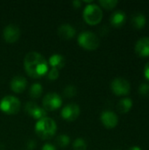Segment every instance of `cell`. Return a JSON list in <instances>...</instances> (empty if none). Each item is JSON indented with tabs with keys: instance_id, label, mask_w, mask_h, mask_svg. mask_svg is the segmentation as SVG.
Segmentation results:
<instances>
[{
	"instance_id": "21",
	"label": "cell",
	"mask_w": 149,
	"mask_h": 150,
	"mask_svg": "<svg viewBox=\"0 0 149 150\" xmlns=\"http://www.w3.org/2000/svg\"><path fill=\"white\" fill-rule=\"evenodd\" d=\"M73 150H87V143L83 138H76L73 142Z\"/></svg>"
},
{
	"instance_id": "29",
	"label": "cell",
	"mask_w": 149,
	"mask_h": 150,
	"mask_svg": "<svg viewBox=\"0 0 149 150\" xmlns=\"http://www.w3.org/2000/svg\"><path fill=\"white\" fill-rule=\"evenodd\" d=\"M72 4H73V5H74L75 8H79V7H81V5H82V4H83V1L75 0V1L72 2Z\"/></svg>"
},
{
	"instance_id": "5",
	"label": "cell",
	"mask_w": 149,
	"mask_h": 150,
	"mask_svg": "<svg viewBox=\"0 0 149 150\" xmlns=\"http://www.w3.org/2000/svg\"><path fill=\"white\" fill-rule=\"evenodd\" d=\"M21 107L20 101L18 98L8 95L4 97L0 101V110L8 115H14L17 114Z\"/></svg>"
},
{
	"instance_id": "26",
	"label": "cell",
	"mask_w": 149,
	"mask_h": 150,
	"mask_svg": "<svg viewBox=\"0 0 149 150\" xmlns=\"http://www.w3.org/2000/svg\"><path fill=\"white\" fill-rule=\"evenodd\" d=\"M41 150H57V149L55 148L54 145L51 144V143H45L42 148H41Z\"/></svg>"
},
{
	"instance_id": "17",
	"label": "cell",
	"mask_w": 149,
	"mask_h": 150,
	"mask_svg": "<svg viewBox=\"0 0 149 150\" xmlns=\"http://www.w3.org/2000/svg\"><path fill=\"white\" fill-rule=\"evenodd\" d=\"M133 107V100L130 98H125L118 103V111L120 113H127Z\"/></svg>"
},
{
	"instance_id": "7",
	"label": "cell",
	"mask_w": 149,
	"mask_h": 150,
	"mask_svg": "<svg viewBox=\"0 0 149 150\" xmlns=\"http://www.w3.org/2000/svg\"><path fill=\"white\" fill-rule=\"evenodd\" d=\"M111 89L112 92L117 96H126L129 94L131 85L126 79L122 77H117L112 82Z\"/></svg>"
},
{
	"instance_id": "30",
	"label": "cell",
	"mask_w": 149,
	"mask_h": 150,
	"mask_svg": "<svg viewBox=\"0 0 149 150\" xmlns=\"http://www.w3.org/2000/svg\"><path fill=\"white\" fill-rule=\"evenodd\" d=\"M128 150H142L139 146H133V147H131V148H129Z\"/></svg>"
},
{
	"instance_id": "25",
	"label": "cell",
	"mask_w": 149,
	"mask_h": 150,
	"mask_svg": "<svg viewBox=\"0 0 149 150\" xmlns=\"http://www.w3.org/2000/svg\"><path fill=\"white\" fill-rule=\"evenodd\" d=\"M47 77L49 80L51 81H54L57 80L59 77V70L56 69H51L50 70H48L47 72Z\"/></svg>"
},
{
	"instance_id": "22",
	"label": "cell",
	"mask_w": 149,
	"mask_h": 150,
	"mask_svg": "<svg viewBox=\"0 0 149 150\" xmlns=\"http://www.w3.org/2000/svg\"><path fill=\"white\" fill-rule=\"evenodd\" d=\"M119 4L117 0H100L99 4L105 10H112Z\"/></svg>"
},
{
	"instance_id": "13",
	"label": "cell",
	"mask_w": 149,
	"mask_h": 150,
	"mask_svg": "<svg viewBox=\"0 0 149 150\" xmlns=\"http://www.w3.org/2000/svg\"><path fill=\"white\" fill-rule=\"evenodd\" d=\"M135 52L141 57L149 56V37L141 38L135 44Z\"/></svg>"
},
{
	"instance_id": "28",
	"label": "cell",
	"mask_w": 149,
	"mask_h": 150,
	"mask_svg": "<svg viewBox=\"0 0 149 150\" xmlns=\"http://www.w3.org/2000/svg\"><path fill=\"white\" fill-rule=\"evenodd\" d=\"M144 76H145V77L149 81V62H148L145 65V68H144Z\"/></svg>"
},
{
	"instance_id": "3",
	"label": "cell",
	"mask_w": 149,
	"mask_h": 150,
	"mask_svg": "<svg viewBox=\"0 0 149 150\" xmlns=\"http://www.w3.org/2000/svg\"><path fill=\"white\" fill-rule=\"evenodd\" d=\"M84 21L90 25H96L102 21L103 11L101 7L95 4H90L85 6L83 11Z\"/></svg>"
},
{
	"instance_id": "16",
	"label": "cell",
	"mask_w": 149,
	"mask_h": 150,
	"mask_svg": "<svg viewBox=\"0 0 149 150\" xmlns=\"http://www.w3.org/2000/svg\"><path fill=\"white\" fill-rule=\"evenodd\" d=\"M48 65H50L52 69H56L59 70L65 66V58L60 54H54L48 60Z\"/></svg>"
},
{
	"instance_id": "11",
	"label": "cell",
	"mask_w": 149,
	"mask_h": 150,
	"mask_svg": "<svg viewBox=\"0 0 149 150\" xmlns=\"http://www.w3.org/2000/svg\"><path fill=\"white\" fill-rule=\"evenodd\" d=\"M100 120L102 124L108 129H112L117 127L119 123V118L115 112L110 110L104 111L100 115Z\"/></svg>"
},
{
	"instance_id": "27",
	"label": "cell",
	"mask_w": 149,
	"mask_h": 150,
	"mask_svg": "<svg viewBox=\"0 0 149 150\" xmlns=\"http://www.w3.org/2000/svg\"><path fill=\"white\" fill-rule=\"evenodd\" d=\"M26 146H27V149H28L32 150L34 148H35V146H36V142H35L33 140H30V141H28V142H27Z\"/></svg>"
},
{
	"instance_id": "18",
	"label": "cell",
	"mask_w": 149,
	"mask_h": 150,
	"mask_svg": "<svg viewBox=\"0 0 149 150\" xmlns=\"http://www.w3.org/2000/svg\"><path fill=\"white\" fill-rule=\"evenodd\" d=\"M147 23V18L142 13H136L132 18V25L136 29H141Z\"/></svg>"
},
{
	"instance_id": "12",
	"label": "cell",
	"mask_w": 149,
	"mask_h": 150,
	"mask_svg": "<svg viewBox=\"0 0 149 150\" xmlns=\"http://www.w3.org/2000/svg\"><path fill=\"white\" fill-rule=\"evenodd\" d=\"M11 89L15 93H22L27 86L26 79L22 76H16L11 81Z\"/></svg>"
},
{
	"instance_id": "4",
	"label": "cell",
	"mask_w": 149,
	"mask_h": 150,
	"mask_svg": "<svg viewBox=\"0 0 149 150\" xmlns=\"http://www.w3.org/2000/svg\"><path fill=\"white\" fill-rule=\"evenodd\" d=\"M77 42L82 48L88 51H94L97 49V47L100 45V40L98 36L95 33L90 31H85L81 33L78 35Z\"/></svg>"
},
{
	"instance_id": "2",
	"label": "cell",
	"mask_w": 149,
	"mask_h": 150,
	"mask_svg": "<svg viewBox=\"0 0 149 150\" xmlns=\"http://www.w3.org/2000/svg\"><path fill=\"white\" fill-rule=\"evenodd\" d=\"M36 134L42 140H49L54 137L56 133L57 126L55 121L48 117L37 120L34 127Z\"/></svg>"
},
{
	"instance_id": "23",
	"label": "cell",
	"mask_w": 149,
	"mask_h": 150,
	"mask_svg": "<svg viewBox=\"0 0 149 150\" xmlns=\"http://www.w3.org/2000/svg\"><path fill=\"white\" fill-rule=\"evenodd\" d=\"M76 93H77V90L74 85H68L63 90V95L68 98L75 97L76 95Z\"/></svg>"
},
{
	"instance_id": "6",
	"label": "cell",
	"mask_w": 149,
	"mask_h": 150,
	"mask_svg": "<svg viewBox=\"0 0 149 150\" xmlns=\"http://www.w3.org/2000/svg\"><path fill=\"white\" fill-rule=\"evenodd\" d=\"M62 105V98L61 97L55 93L50 92L44 96L42 99V107L46 112H53L59 109Z\"/></svg>"
},
{
	"instance_id": "24",
	"label": "cell",
	"mask_w": 149,
	"mask_h": 150,
	"mask_svg": "<svg viewBox=\"0 0 149 150\" xmlns=\"http://www.w3.org/2000/svg\"><path fill=\"white\" fill-rule=\"evenodd\" d=\"M139 92L142 96H148L149 95V83H143L139 87Z\"/></svg>"
},
{
	"instance_id": "1",
	"label": "cell",
	"mask_w": 149,
	"mask_h": 150,
	"mask_svg": "<svg viewBox=\"0 0 149 150\" xmlns=\"http://www.w3.org/2000/svg\"><path fill=\"white\" fill-rule=\"evenodd\" d=\"M24 68L26 74L32 78H41L48 72V62L45 57L37 52L26 54L24 59Z\"/></svg>"
},
{
	"instance_id": "10",
	"label": "cell",
	"mask_w": 149,
	"mask_h": 150,
	"mask_svg": "<svg viewBox=\"0 0 149 150\" xmlns=\"http://www.w3.org/2000/svg\"><path fill=\"white\" fill-rule=\"evenodd\" d=\"M3 36L7 43L12 44L18 41L20 36V30L18 25L11 24L4 27L3 32Z\"/></svg>"
},
{
	"instance_id": "14",
	"label": "cell",
	"mask_w": 149,
	"mask_h": 150,
	"mask_svg": "<svg viewBox=\"0 0 149 150\" xmlns=\"http://www.w3.org/2000/svg\"><path fill=\"white\" fill-rule=\"evenodd\" d=\"M58 35L63 40H70L75 37L76 31L74 26L68 24H63L58 28Z\"/></svg>"
},
{
	"instance_id": "20",
	"label": "cell",
	"mask_w": 149,
	"mask_h": 150,
	"mask_svg": "<svg viewBox=\"0 0 149 150\" xmlns=\"http://www.w3.org/2000/svg\"><path fill=\"white\" fill-rule=\"evenodd\" d=\"M70 143V138L67 134H61L57 137L56 139V144L60 148H66L69 145Z\"/></svg>"
},
{
	"instance_id": "19",
	"label": "cell",
	"mask_w": 149,
	"mask_h": 150,
	"mask_svg": "<svg viewBox=\"0 0 149 150\" xmlns=\"http://www.w3.org/2000/svg\"><path fill=\"white\" fill-rule=\"evenodd\" d=\"M43 92V87L40 83H34L31 85L30 89H29V96L33 98H39Z\"/></svg>"
},
{
	"instance_id": "9",
	"label": "cell",
	"mask_w": 149,
	"mask_h": 150,
	"mask_svg": "<svg viewBox=\"0 0 149 150\" xmlns=\"http://www.w3.org/2000/svg\"><path fill=\"white\" fill-rule=\"evenodd\" d=\"M25 111L29 116L37 120L47 117V112H46L43 107L39 106L34 102H27L25 105Z\"/></svg>"
},
{
	"instance_id": "15",
	"label": "cell",
	"mask_w": 149,
	"mask_h": 150,
	"mask_svg": "<svg viewBox=\"0 0 149 150\" xmlns=\"http://www.w3.org/2000/svg\"><path fill=\"white\" fill-rule=\"evenodd\" d=\"M126 19V13L122 11H117L112 14L110 21L112 26L119 28V27H121L125 24Z\"/></svg>"
},
{
	"instance_id": "8",
	"label": "cell",
	"mask_w": 149,
	"mask_h": 150,
	"mask_svg": "<svg viewBox=\"0 0 149 150\" xmlns=\"http://www.w3.org/2000/svg\"><path fill=\"white\" fill-rule=\"evenodd\" d=\"M80 112L81 109L79 105L75 103H71L68 104L62 108L61 112V116L66 121H75L79 117Z\"/></svg>"
}]
</instances>
